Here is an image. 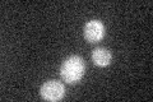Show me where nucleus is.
<instances>
[{"instance_id":"7ed1b4c3","label":"nucleus","mask_w":153,"mask_h":102,"mask_svg":"<svg viewBox=\"0 0 153 102\" xmlns=\"http://www.w3.org/2000/svg\"><path fill=\"white\" fill-rule=\"evenodd\" d=\"M83 33H84L85 41H88L91 43L100 42L105 36V26L101 21L92 19V21L87 22V24L84 26Z\"/></svg>"},{"instance_id":"f03ea898","label":"nucleus","mask_w":153,"mask_h":102,"mask_svg":"<svg viewBox=\"0 0 153 102\" xmlns=\"http://www.w3.org/2000/svg\"><path fill=\"white\" fill-rule=\"evenodd\" d=\"M41 97L46 101H60L65 95V88L63 83L57 80H49L42 84L41 87Z\"/></svg>"},{"instance_id":"f257e3e1","label":"nucleus","mask_w":153,"mask_h":102,"mask_svg":"<svg viewBox=\"0 0 153 102\" xmlns=\"http://www.w3.org/2000/svg\"><path fill=\"white\" fill-rule=\"evenodd\" d=\"M85 71V63L80 56L71 55L63 61L60 68V77L69 84L78 83Z\"/></svg>"},{"instance_id":"20e7f679","label":"nucleus","mask_w":153,"mask_h":102,"mask_svg":"<svg viewBox=\"0 0 153 102\" xmlns=\"http://www.w3.org/2000/svg\"><path fill=\"white\" fill-rule=\"evenodd\" d=\"M92 60L97 66H107L111 63V52L103 47L94 48L92 52Z\"/></svg>"}]
</instances>
